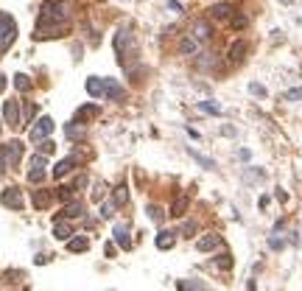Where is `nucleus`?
<instances>
[{"label": "nucleus", "instance_id": "obj_30", "mask_svg": "<svg viewBox=\"0 0 302 291\" xmlns=\"http://www.w3.org/2000/svg\"><path fill=\"white\" fill-rule=\"evenodd\" d=\"M115 207H118V204H115V199L104 201V204H101V216H104V218H112V216H115Z\"/></svg>", "mask_w": 302, "mask_h": 291}, {"label": "nucleus", "instance_id": "obj_29", "mask_svg": "<svg viewBox=\"0 0 302 291\" xmlns=\"http://www.w3.org/2000/svg\"><path fill=\"white\" fill-rule=\"evenodd\" d=\"M190 157H193L196 163H201V165H204V168H215V163H213L210 157H201L199 151H196V148H190Z\"/></svg>", "mask_w": 302, "mask_h": 291}, {"label": "nucleus", "instance_id": "obj_21", "mask_svg": "<svg viewBox=\"0 0 302 291\" xmlns=\"http://www.w3.org/2000/svg\"><path fill=\"white\" fill-rule=\"evenodd\" d=\"M31 199H34V207H48L53 196H51L48 190H34V196H31Z\"/></svg>", "mask_w": 302, "mask_h": 291}, {"label": "nucleus", "instance_id": "obj_32", "mask_svg": "<svg viewBox=\"0 0 302 291\" xmlns=\"http://www.w3.org/2000/svg\"><path fill=\"white\" fill-rule=\"evenodd\" d=\"M199 109L201 112H210V115H218V112H221V107H218V104H210V101H201Z\"/></svg>", "mask_w": 302, "mask_h": 291}, {"label": "nucleus", "instance_id": "obj_14", "mask_svg": "<svg viewBox=\"0 0 302 291\" xmlns=\"http://www.w3.org/2000/svg\"><path fill=\"white\" fill-rule=\"evenodd\" d=\"M199 48H201V42H199V39H193V36H185L182 45H179L182 56H196V54H199Z\"/></svg>", "mask_w": 302, "mask_h": 291}, {"label": "nucleus", "instance_id": "obj_36", "mask_svg": "<svg viewBox=\"0 0 302 291\" xmlns=\"http://www.w3.org/2000/svg\"><path fill=\"white\" fill-rule=\"evenodd\" d=\"M215 263H218L221 269H230V266H232V260H230V255H221L218 260H215Z\"/></svg>", "mask_w": 302, "mask_h": 291}, {"label": "nucleus", "instance_id": "obj_8", "mask_svg": "<svg viewBox=\"0 0 302 291\" xmlns=\"http://www.w3.org/2000/svg\"><path fill=\"white\" fill-rule=\"evenodd\" d=\"M45 179V154H36L31 157V171H28V182H42Z\"/></svg>", "mask_w": 302, "mask_h": 291}, {"label": "nucleus", "instance_id": "obj_35", "mask_svg": "<svg viewBox=\"0 0 302 291\" xmlns=\"http://www.w3.org/2000/svg\"><path fill=\"white\" fill-rule=\"evenodd\" d=\"M300 98H302V87H294L285 92V101H300Z\"/></svg>", "mask_w": 302, "mask_h": 291}, {"label": "nucleus", "instance_id": "obj_37", "mask_svg": "<svg viewBox=\"0 0 302 291\" xmlns=\"http://www.w3.org/2000/svg\"><path fill=\"white\" fill-rule=\"evenodd\" d=\"M252 90V95H266V87H260V84H249Z\"/></svg>", "mask_w": 302, "mask_h": 291}, {"label": "nucleus", "instance_id": "obj_1", "mask_svg": "<svg viewBox=\"0 0 302 291\" xmlns=\"http://www.w3.org/2000/svg\"><path fill=\"white\" fill-rule=\"evenodd\" d=\"M70 6L67 0H45L39 9V20H36V39H48V36H59L67 28L70 20Z\"/></svg>", "mask_w": 302, "mask_h": 291}, {"label": "nucleus", "instance_id": "obj_41", "mask_svg": "<svg viewBox=\"0 0 302 291\" xmlns=\"http://www.w3.org/2000/svg\"><path fill=\"white\" fill-rule=\"evenodd\" d=\"M3 90H6V76L0 73V92H3Z\"/></svg>", "mask_w": 302, "mask_h": 291}, {"label": "nucleus", "instance_id": "obj_16", "mask_svg": "<svg viewBox=\"0 0 302 291\" xmlns=\"http://www.w3.org/2000/svg\"><path fill=\"white\" fill-rule=\"evenodd\" d=\"M218 244H221V238H218V235H204V238L196 241V249H199V252H210V249H215Z\"/></svg>", "mask_w": 302, "mask_h": 291}, {"label": "nucleus", "instance_id": "obj_12", "mask_svg": "<svg viewBox=\"0 0 302 291\" xmlns=\"http://www.w3.org/2000/svg\"><path fill=\"white\" fill-rule=\"evenodd\" d=\"M232 14H235V9L230 6V3H215V6L210 9V17H213V20H230Z\"/></svg>", "mask_w": 302, "mask_h": 291}, {"label": "nucleus", "instance_id": "obj_28", "mask_svg": "<svg viewBox=\"0 0 302 291\" xmlns=\"http://www.w3.org/2000/svg\"><path fill=\"white\" fill-rule=\"evenodd\" d=\"M148 218L160 224L162 218H165V213H162V207H157V204H148Z\"/></svg>", "mask_w": 302, "mask_h": 291}, {"label": "nucleus", "instance_id": "obj_15", "mask_svg": "<svg viewBox=\"0 0 302 291\" xmlns=\"http://www.w3.org/2000/svg\"><path fill=\"white\" fill-rule=\"evenodd\" d=\"M98 115H101L98 107H95V104H87V107H81V109L76 112V121L78 123H81V121L87 123V121H92V118H98Z\"/></svg>", "mask_w": 302, "mask_h": 291}, {"label": "nucleus", "instance_id": "obj_10", "mask_svg": "<svg viewBox=\"0 0 302 291\" xmlns=\"http://www.w3.org/2000/svg\"><path fill=\"white\" fill-rule=\"evenodd\" d=\"M0 201L6 204V207H14V210H20L22 207V196L17 188H6L3 190V196H0Z\"/></svg>", "mask_w": 302, "mask_h": 291}, {"label": "nucleus", "instance_id": "obj_31", "mask_svg": "<svg viewBox=\"0 0 302 291\" xmlns=\"http://www.w3.org/2000/svg\"><path fill=\"white\" fill-rule=\"evenodd\" d=\"M230 22H232V28H238V31H241V28H246V14H232V17H230Z\"/></svg>", "mask_w": 302, "mask_h": 291}, {"label": "nucleus", "instance_id": "obj_26", "mask_svg": "<svg viewBox=\"0 0 302 291\" xmlns=\"http://www.w3.org/2000/svg\"><path fill=\"white\" fill-rule=\"evenodd\" d=\"M14 87L20 90V92H28V90H31V81H28V76L17 73V76H14Z\"/></svg>", "mask_w": 302, "mask_h": 291}, {"label": "nucleus", "instance_id": "obj_19", "mask_svg": "<svg viewBox=\"0 0 302 291\" xmlns=\"http://www.w3.org/2000/svg\"><path fill=\"white\" fill-rule=\"evenodd\" d=\"M70 235H73V227H70L67 221H56V224H53V238H59V241H67Z\"/></svg>", "mask_w": 302, "mask_h": 291}, {"label": "nucleus", "instance_id": "obj_18", "mask_svg": "<svg viewBox=\"0 0 302 291\" xmlns=\"http://www.w3.org/2000/svg\"><path fill=\"white\" fill-rule=\"evenodd\" d=\"M81 213H84V201H78V199L65 201V216L67 218H76V216H81Z\"/></svg>", "mask_w": 302, "mask_h": 291}, {"label": "nucleus", "instance_id": "obj_25", "mask_svg": "<svg viewBox=\"0 0 302 291\" xmlns=\"http://www.w3.org/2000/svg\"><path fill=\"white\" fill-rule=\"evenodd\" d=\"M179 291H207L204 283H188V280H179Z\"/></svg>", "mask_w": 302, "mask_h": 291}, {"label": "nucleus", "instance_id": "obj_39", "mask_svg": "<svg viewBox=\"0 0 302 291\" xmlns=\"http://www.w3.org/2000/svg\"><path fill=\"white\" fill-rule=\"evenodd\" d=\"M104 255H107V257H112V255H115V246H112V244H107V246H104Z\"/></svg>", "mask_w": 302, "mask_h": 291}, {"label": "nucleus", "instance_id": "obj_7", "mask_svg": "<svg viewBox=\"0 0 302 291\" xmlns=\"http://www.w3.org/2000/svg\"><path fill=\"white\" fill-rule=\"evenodd\" d=\"M51 132H53V121H51V118H39L36 126L31 129V140L34 143H39V140H45Z\"/></svg>", "mask_w": 302, "mask_h": 291}, {"label": "nucleus", "instance_id": "obj_22", "mask_svg": "<svg viewBox=\"0 0 302 291\" xmlns=\"http://www.w3.org/2000/svg\"><path fill=\"white\" fill-rule=\"evenodd\" d=\"M157 246L160 249H171L174 246V233H160L157 235Z\"/></svg>", "mask_w": 302, "mask_h": 291}, {"label": "nucleus", "instance_id": "obj_33", "mask_svg": "<svg viewBox=\"0 0 302 291\" xmlns=\"http://www.w3.org/2000/svg\"><path fill=\"white\" fill-rule=\"evenodd\" d=\"M126 199H129V190H126V185H121L115 190V204H126Z\"/></svg>", "mask_w": 302, "mask_h": 291}, {"label": "nucleus", "instance_id": "obj_11", "mask_svg": "<svg viewBox=\"0 0 302 291\" xmlns=\"http://www.w3.org/2000/svg\"><path fill=\"white\" fill-rule=\"evenodd\" d=\"M115 244L121 249H129L132 241H129V224H115Z\"/></svg>", "mask_w": 302, "mask_h": 291}, {"label": "nucleus", "instance_id": "obj_17", "mask_svg": "<svg viewBox=\"0 0 302 291\" xmlns=\"http://www.w3.org/2000/svg\"><path fill=\"white\" fill-rule=\"evenodd\" d=\"M246 51H249V45H246L244 39H238V42L230 48V59H232L235 65H238V62H244V54H246Z\"/></svg>", "mask_w": 302, "mask_h": 291}, {"label": "nucleus", "instance_id": "obj_40", "mask_svg": "<svg viewBox=\"0 0 302 291\" xmlns=\"http://www.w3.org/2000/svg\"><path fill=\"white\" fill-rule=\"evenodd\" d=\"M168 9H174V11H177V14H179V11H182V6H179L177 0H171V3H168Z\"/></svg>", "mask_w": 302, "mask_h": 291}, {"label": "nucleus", "instance_id": "obj_6", "mask_svg": "<svg viewBox=\"0 0 302 291\" xmlns=\"http://www.w3.org/2000/svg\"><path fill=\"white\" fill-rule=\"evenodd\" d=\"M104 98L109 101H123L126 98V90L115 81V78H104Z\"/></svg>", "mask_w": 302, "mask_h": 291}, {"label": "nucleus", "instance_id": "obj_13", "mask_svg": "<svg viewBox=\"0 0 302 291\" xmlns=\"http://www.w3.org/2000/svg\"><path fill=\"white\" fill-rule=\"evenodd\" d=\"M65 134H67V140H84V123H78V121H73V123H65Z\"/></svg>", "mask_w": 302, "mask_h": 291}, {"label": "nucleus", "instance_id": "obj_4", "mask_svg": "<svg viewBox=\"0 0 302 291\" xmlns=\"http://www.w3.org/2000/svg\"><path fill=\"white\" fill-rule=\"evenodd\" d=\"M3 118L9 126H22V118H20V101H6V107H3Z\"/></svg>", "mask_w": 302, "mask_h": 291}, {"label": "nucleus", "instance_id": "obj_2", "mask_svg": "<svg viewBox=\"0 0 302 291\" xmlns=\"http://www.w3.org/2000/svg\"><path fill=\"white\" fill-rule=\"evenodd\" d=\"M14 39H17V22H14L11 14L0 11V56L9 51Z\"/></svg>", "mask_w": 302, "mask_h": 291}, {"label": "nucleus", "instance_id": "obj_27", "mask_svg": "<svg viewBox=\"0 0 302 291\" xmlns=\"http://www.w3.org/2000/svg\"><path fill=\"white\" fill-rule=\"evenodd\" d=\"M67 249H70V252H84V249H87V238H73V241H67Z\"/></svg>", "mask_w": 302, "mask_h": 291}, {"label": "nucleus", "instance_id": "obj_34", "mask_svg": "<svg viewBox=\"0 0 302 291\" xmlns=\"http://www.w3.org/2000/svg\"><path fill=\"white\" fill-rule=\"evenodd\" d=\"M53 148H56L53 140H48V137H45V140H39V151H42V154H53Z\"/></svg>", "mask_w": 302, "mask_h": 291}, {"label": "nucleus", "instance_id": "obj_3", "mask_svg": "<svg viewBox=\"0 0 302 291\" xmlns=\"http://www.w3.org/2000/svg\"><path fill=\"white\" fill-rule=\"evenodd\" d=\"M22 157V143L11 140V143L0 146V174H6L11 165H17V160Z\"/></svg>", "mask_w": 302, "mask_h": 291}, {"label": "nucleus", "instance_id": "obj_5", "mask_svg": "<svg viewBox=\"0 0 302 291\" xmlns=\"http://www.w3.org/2000/svg\"><path fill=\"white\" fill-rule=\"evenodd\" d=\"M76 165H78V154H67L65 160H59V163L53 165V177H56V179L67 177V174H70Z\"/></svg>", "mask_w": 302, "mask_h": 291}, {"label": "nucleus", "instance_id": "obj_20", "mask_svg": "<svg viewBox=\"0 0 302 291\" xmlns=\"http://www.w3.org/2000/svg\"><path fill=\"white\" fill-rule=\"evenodd\" d=\"M87 92L92 95V98H98V95H104V78H98V76H92L87 81Z\"/></svg>", "mask_w": 302, "mask_h": 291}, {"label": "nucleus", "instance_id": "obj_23", "mask_svg": "<svg viewBox=\"0 0 302 291\" xmlns=\"http://www.w3.org/2000/svg\"><path fill=\"white\" fill-rule=\"evenodd\" d=\"M73 193H76V185H62V188L56 190V196H59L62 201H70L73 199Z\"/></svg>", "mask_w": 302, "mask_h": 291}, {"label": "nucleus", "instance_id": "obj_24", "mask_svg": "<svg viewBox=\"0 0 302 291\" xmlns=\"http://www.w3.org/2000/svg\"><path fill=\"white\" fill-rule=\"evenodd\" d=\"M188 210V196H179L174 201V207H171V216H182V213Z\"/></svg>", "mask_w": 302, "mask_h": 291}, {"label": "nucleus", "instance_id": "obj_9", "mask_svg": "<svg viewBox=\"0 0 302 291\" xmlns=\"http://www.w3.org/2000/svg\"><path fill=\"white\" fill-rule=\"evenodd\" d=\"M193 39H199V42H207L213 36V28H210V22L207 20H196L193 22V34H190Z\"/></svg>", "mask_w": 302, "mask_h": 291}, {"label": "nucleus", "instance_id": "obj_38", "mask_svg": "<svg viewBox=\"0 0 302 291\" xmlns=\"http://www.w3.org/2000/svg\"><path fill=\"white\" fill-rule=\"evenodd\" d=\"M193 230H196V224H193V221H185V227H182V233H185V235H190Z\"/></svg>", "mask_w": 302, "mask_h": 291}]
</instances>
